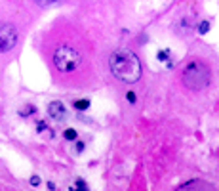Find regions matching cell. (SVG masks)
I'll use <instances>...</instances> for the list:
<instances>
[{
    "label": "cell",
    "mask_w": 219,
    "mask_h": 191,
    "mask_svg": "<svg viewBox=\"0 0 219 191\" xmlns=\"http://www.w3.org/2000/svg\"><path fill=\"white\" fill-rule=\"evenodd\" d=\"M111 73L126 84H133L141 79V61L132 50H116L109 57Z\"/></svg>",
    "instance_id": "obj_1"
},
{
    "label": "cell",
    "mask_w": 219,
    "mask_h": 191,
    "mask_svg": "<svg viewBox=\"0 0 219 191\" xmlns=\"http://www.w3.org/2000/svg\"><path fill=\"white\" fill-rule=\"evenodd\" d=\"M183 82L190 90H202L210 84V71L204 63L192 61L183 71Z\"/></svg>",
    "instance_id": "obj_2"
},
{
    "label": "cell",
    "mask_w": 219,
    "mask_h": 191,
    "mask_svg": "<svg viewBox=\"0 0 219 191\" xmlns=\"http://www.w3.org/2000/svg\"><path fill=\"white\" fill-rule=\"evenodd\" d=\"M54 63L61 73H70V71L80 67L82 56L70 46H59L55 50V54H54Z\"/></svg>",
    "instance_id": "obj_3"
},
{
    "label": "cell",
    "mask_w": 219,
    "mask_h": 191,
    "mask_svg": "<svg viewBox=\"0 0 219 191\" xmlns=\"http://www.w3.org/2000/svg\"><path fill=\"white\" fill-rule=\"evenodd\" d=\"M17 38H19V33H17L15 25H12V23H0V54L13 50L17 44Z\"/></svg>",
    "instance_id": "obj_4"
},
{
    "label": "cell",
    "mask_w": 219,
    "mask_h": 191,
    "mask_svg": "<svg viewBox=\"0 0 219 191\" xmlns=\"http://www.w3.org/2000/svg\"><path fill=\"white\" fill-rule=\"evenodd\" d=\"M175 191H217L211 183H208V182H204V180H190V182H187V183H183L179 189H175Z\"/></svg>",
    "instance_id": "obj_5"
},
{
    "label": "cell",
    "mask_w": 219,
    "mask_h": 191,
    "mask_svg": "<svg viewBox=\"0 0 219 191\" xmlns=\"http://www.w3.org/2000/svg\"><path fill=\"white\" fill-rule=\"evenodd\" d=\"M48 115H50L54 121H63V118H67V107L57 100L50 101L48 103Z\"/></svg>",
    "instance_id": "obj_6"
},
{
    "label": "cell",
    "mask_w": 219,
    "mask_h": 191,
    "mask_svg": "<svg viewBox=\"0 0 219 191\" xmlns=\"http://www.w3.org/2000/svg\"><path fill=\"white\" fill-rule=\"evenodd\" d=\"M70 191H88V185L84 180H76L75 185H70Z\"/></svg>",
    "instance_id": "obj_7"
},
{
    "label": "cell",
    "mask_w": 219,
    "mask_h": 191,
    "mask_svg": "<svg viewBox=\"0 0 219 191\" xmlns=\"http://www.w3.org/2000/svg\"><path fill=\"white\" fill-rule=\"evenodd\" d=\"M75 107L84 111V109H88V107H90V100H76V101H75Z\"/></svg>",
    "instance_id": "obj_8"
},
{
    "label": "cell",
    "mask_w": 219,
    "mask_h": 191,
    "mask_svg": "<svg viewBox=\"0 0 219 191\" xmlns=\"http://www.w3.org/2000/svg\"><path fill=\"white\" fill-rule=\"evenodd\" d=\"M63 136H65V139H76V130L75 128H67L63 132Z\"/></svg>",
    "instance_id": "obj_9"
},
{
    "label": "cell",
    "mask_w": 219,
    "mask_h": 191,
    "mask_svg": "<svg viewBox=\"0 0 219 191\" xmlns=\"http://www.w3.org/2000/svg\"><path fill=\"white\" fill-rule=\"evenodd\" d=\"M198 31H200L202 35H204V33H208V31H210V23H208V21H202V23H200V29H198Z\"/></svg>",
    "instance_id": "obj_10"
},
{
    "label": "cell",
    "mask_w": 219,
    "mask_h": 191,
    "mask_svg": "<svg viewBox=\"0 0 219 191\" xmlns=\"http://www.w3.org/2000/svg\"><path fill=\"white\" fill-rule=\"evenodd\" d=\"M158 59H160V61H166V59H168V50H160V52H158Z\"/></svg>",
    "instance_id": "obj_11"
},
{
    "label": "cell",
    "mask_w": 219,
    "mask_h": 191,
    "mask_svg": "<svg viewBox=\"0 0 219 191\" xmlns=\"http://www.w3.org/2000/svg\"><path fill=\"white\" fill-rule=\"evenodd\" d=\"M126 98H128V101H130V103H135V94H133V92H128V94H126Z\"/></svg>",
    "instance_id": "obj_12"
},
{
    "label": "cell",
    "mask_w": 219,
    "mask_h": 191,
    "mask_svg": "<svg viewBox=\"0 0 219 191\" xmlns=\"http://www.w3.org/2000/svg\"><path fill=\"white\" fill-rule=\"evenodd\" d=\"M38 183H40V178L38 176H33L31 178V185H38Z\"/></svg>",
    "instance_id": "obj_13"
}]
</instances>
